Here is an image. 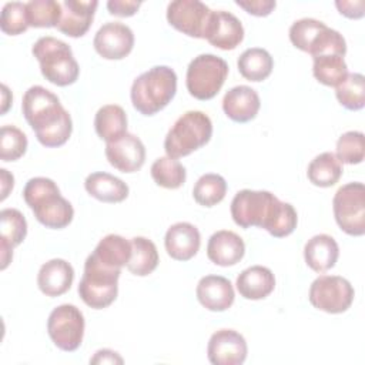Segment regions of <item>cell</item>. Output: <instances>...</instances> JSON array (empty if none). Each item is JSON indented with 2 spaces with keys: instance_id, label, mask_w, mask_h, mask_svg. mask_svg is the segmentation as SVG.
<instances>
[{
  "instance_id": "6da1fadb",
  "label": "cell",
  "mask_w": 365,
  "mask_h": 365,
  "mask_svg": "<svg viewBox=\"0 0 365 365\" xmlns=\"http://www.w3.org/2000/svg\"><path fill=\"white\" fill-rule=\"evenodd\" d=\"M21 111L41 145L53 148L68 141L73 131L71 117L50 90L30 87L23 96Z\"/></svg>"
},
{
  "instance_id": "7a4b0ae2",
  "label": "cell",
  "mask_w": 365,
  "mask_h": 365,
  "mask_svg": "<svg viewBox=\"0 0 365 365\" xmlns=\"http://www.w3.org/2000/svg\"><path fill=\"white\" fill-rule=\"evenodd\" d=\"M26 204L36 220L47 228H66L74 217L73 205L60 194L57 184L46 177L30 178L23 190Z\"/></svg>"
},
{
  "instance_id": "3957f363",
  "label": "cell",
  "mask_w": 365,
  "mask_h": 365,
  "mask_svg": "<svg viewBox=\"0 0 365 365\" xmlns=\"http://www.w3.org/2000/svg\"><path fill=\"white\" fill-rule=\"evenodd\" d=\"M177 74L168 66H154L140 74L131 86V103L143 115H154L174 98Z\"/></svg>"
},
{
  "instance_id": "277c9868",
  "label": "cell",
  "mask_w": 365,
  "mask_h": 365,
  "mask_svg": "<svg viewBox=\"0 0 365 365\" xmlns=\"http://www.w3.org/2000/svg\"><path fill=\"white\" fill-rule=\"evenodd\" d=\"M31 53L38 60L40 71L47 81L58 87L77 81L80 67L67 43L50 36L40 37L34 43Z\"/></svg>"
},
{
  "instance_id": "5b68a950",
  "label": "cell",
  "mask_w": 365,
  "mask_h": 365,
  "mask_svg": "<svg viewBox=\"0 0 365 365\" xmlns=\"http://www.w3.org/2000/svg\"><path fill=\"white\" fill-rule=\"evenodd\" d=\"M212 135L211 118L197 110L184 113L168 130L164 140V150L168 157L180 158L205 145Z\"/></svg>"
},
{
  "instance_id": "8992f818",
  "label": "cell",
  "mask_w": 365,
  "mask_h": 365,
  "mask_svg": "<svg viewBox=\"0 0 365 365\" xmlns=\"http://www.w3.org/2000/svg\"><path fill=\"white\" fill-rule=\"evenodd\" d=\"M227 76L228 64L224 58L215 54H200L188 64L187 90L197 100H211L224 86Z\"/></svg>"
},
{
  "instance_id": "52a82bcc",
  "label": "cell",
  "mask_w": 365,
  "mask_h": 365,
  "mask_svg": "<svg viewBox=\"0 0 365 365\" xmlns=\"http://www.w3.org/2000/svg\"><path fill=\"white\" fill-rule=\"evenodd\" d=\"M120 269H107L87 257L84 274L78 284V295L93 309H103L111 305L118 294Z\"/></svg>"
},
{
  "instance_id": "ba28073f",
  "label": "cell",
  "mask_w": 365,
  "mask_h": 365,
  "mask_svg": "<svg viewBox=\"0 0 365 365\" xmlns=\"http://www.w3.org/2000/svg\"><path fill=\"white\" fill-rule=\"evenodd\" d=\"M334 217L339 228L352 237L365 234V187L348 182L338 188L332 200Z\"/></svg>"
},
{
  "instance_id": "9c48e42d",
  "label": "cell",
  "mask_w": 365,
  "mask_h": 365,
  "mask_svg": "<svg viewBox=\"0 0 365 365\" xmlns=\"http://www.w3.org/2000/svg\"><path fill=\"white\" fill-rule=\"evenodd\" d=\"M278 202L269 191L241 190L231 201V217L241 228H264Z\"/></svg>"
},
{
  "instance_id": "30bf717a",
  "label": "cell",
  "mask_w": 365,
  "mask_h": 365,
  "mask_svg": "<svg viewBox=\"0 0 365 365\" xmlns=\"http://www.w3.org/2000/svg\"><path fill=\"white\" fill-rule=\"evenodd\" d=\"M354 287L339 275H321L309 287L308 298L314 308L328 314L345 312L354 301Z\"/></svg>"
},
{
  "instance_id": "8fae6325",
  "label": "cell",
  "mask_w": 365,
  "mask_h": 365,
  "mask_svg": "<svg viewBox=\"0 0 365 365\" xmlns=\"http://www.w3.org/2000/svg\"><path fill=\"white\" fill-rule=\"evenodd\" d=\"M84 325L81 311L76 305L63 304L50 312L47 332L57 348L66 352H73L83 342Z\"/></svg>"
},
{
  "instance_id": "7c38bea8",
  "label": "cell",
  "mask_w": 365,
  "mask_h": 365,
  "mask_svg": "<svg viewBox=\"0 0 365 365\" xmlns=\"http://www.w3.org/2000/svg\"><path fill=\"white\" fill-rule=\"evenodd\" d=\"M211 11L198 0H175L167 6V20L182 34L204 38Z\"/></svg>"
},
{
  "instance_id": "4fadbf2b",
  "label": "cell",
  "mask_w": 365,
  "mask_h": 365,
  "mask_svg": "<svg viewBox=\"0 0 365 365\" xmlns=\"http://www.w3.org/2000/svg\"><path fill=\"white\" fill-rule=\"evenodd\" d=\"M93 46L103 58L121 60L131 53L134 34L128 26L120 21H108L96 33Z\"/></svg>"
},
{
  "instance_id": "5bb4252c",
  "label": "cell",
  "mask_w": 365,
  "mask_h": 365,
  "mask_svg": "<svg viewBox=\"0 0 365 365\" xmlns=\"http://www.w3.org/2000/svg\"><path fill=\"white\" fill-rule=\"evenodd\" d=\"M247 354L245 338L234 329H218L207 345V356L212 365H241Z\"/></svg>"
},
{
  "instance_id": "9a60e30c",
  "label": "cell",
  "mask_w": 365,
  "mask_h": 365,
  "mask_svg": "<svg viewBox=\"0 0 365 365\" xmlns=\"http://www.w3.org/2000/svg\"><path fill=\"white\" fill-rule=\"evenodd\" d=\"M204 38L217 48L234 50L244 38V27L240 19L230 11H211Z\"/></svg>"
},
{
  "instance_id": "2e32d148",
  "label": "cell",
  "mask_w": 365,
  "mask_h": 365,
  "mask_svg": "<svg viewBox=\"0 0 365 365\" xmlns=\"http://www.w3.org/2000/svg\"><path fill=\"white\" fill-rule=\"evenodd\" d=\"M104 151L108 163L121 173H135L145 161V147L131 133H125L118 140L107 143Z\"/></svg>"
},
{
  "instance_id": "e0dca14e",
  "label": "cell",
  "mask_w": 365,
  "mask_h": 365,
  "mask_svg": "<svg viewBox=\"0 0 365 365\" xmlns=\"http://www.w3.org/2000/svg\"><path fill=\"white\" fill-rule=\"evenodd\" d=\"M97 6L98 1L96 0H64L57 29L68 37L77 38L84 36L93 23Z\"/></svg>"
},
{
  "instance_id": "ac0fdd59",
  "label": "cell",
  "mask_w": 365,
  "mask_h": 365,
  "mask_svg": "<svg viewBox=\"0 0 365 365\" xmlns=\"http://www.w3.org/2000/svg\"><path fill=\"white\" fill-rule=\"evenodd\" d=\"M197 299L200 304L212 312L228 309L235 299L234 287L225 277L205 275L197 284Z\"/></svg>"
},
{
  "instance_id": "d6986e66",
  "label": "cell",
  "mask_w": 365,
  "mask_h": 365,
  "mask_svg": "<svg viewBox=\"0 0 365 365\" xmlns=\"http://www.w3.org/2000/svg\"><path fill=\"white\" fill-rule=\"evenodd\" d=\"M164 245L173 259L188 261L198 252L201 235L195 225L190 222H175L167 230Z\"/></svg>"
},
{
  "instance_id": "ffe728a7",
  "label": "cell",
  "mask_w": 365,
  "mask_h": 365,
  "mask_svg": "<svg viewBox=\"0 0 365 365\" xmlns=\"http://www.w3.org/2000/svg\"><path fill=\"white\" fill-rule=\"evenodd\" d=\"M261 101L258 93L248 86H235L230 88L222 98L225 115L235 123H248L259 111Z\"/></svg>"
},
{
  "instance_id": "44dd1931",
  "label": "cell",
  "mask_w": 365,
  "mask_h": 365,
  "mask_svg": "<svg viewBox=\"0 0 365 365\" xmlns=\"http://www.w3.org/2000/svg\"><path fill=\"white\" fill-rule=\"evenodd\" d=\"M245 254L244 240L234 231L221 230L214 232L207 244V257L220 267L238 264Z\"/></svg>"
},
{
  "instance_id": "7402d4cb",
  "label": "cell",
  "mask_w": 365,
  "mask_h": 365,
  "mask_svg": "<svg viewBox=\"0 0 365 365\" xmlns=\"http://www.w3.org/2000/svg\"><path fill=\"white\" fill-rule=\"evenodd\" d=\"M74 279V269L70 262L54 258L44 262L37 274L38 289L47 297H60L66 294Z\"/></svg>"
},
{
  "instance_id": "603a6c76",
  "label": "cell",
  "mask_w": 365,
  "mask_h": 365,
  "mask_svg": "<svg viewBox=\"0 0 365 365\" xmlns=\"http://www.w3.org/2000/svg\"><path fill=\"white\" fill-rule=\"evenodd\" d=\"M131 251V241L117 234H108L100 240L88 258L103 268L121 271V268L128 264Z\"/></svg>"
},
{
  "instance_id": "cb8c5ba5",
  "label": "cell",
  "mask_w": 365,
  "mask_h": 365,
  "mask_svg": "<svg viewBox=\"0 0 365 365\" xmlns=\"http://www.w3.org/2000/svg\"><path fill=\"white\" fill-rule=\"evenodd\" d=\"M237 289L245 299H264L275 288V277L272 271L262 265H252L245 268L237 277Z\"/></svg>"
},
{
  "instance_id": "d4e9b609",
  "label": "cell",
  "mask_w": 365,
  "mask_h": 365,
  "mask_svg": "<svg viewBox=\"0 0 365 365\" xmlns=\"http://www.w3.org/2000/svg\"><path fill=\"white\" fill-rule=\"evenodd\" d=\"M339 247L328 234H318L309 238L304 247V258L307 265L315 272H325L336 264Z\"/></svg>"
},
{
  "instance_id": "484cf974",
  "label": "cell",
  "mask_w": 365,
  "mask_h": 365,
  "mask_svg": "<svg viewBox=\"0 0 365 365\" xmlns=\"http://www.w3.org/2000/svg\"><path fill=\"white\" fill-rule=\"evenodd\" d=\"M86 191L103 202H121L128 197V185L104 171L91 173L84 181Z\"/></svg>"
},
{
  "instance_id": "4316f807",
  "label": "cell",
  "mask_w": 365,
  "mask_h": 365,
  "mask_svg": "<svg viewBox=\"0 0 365 365\" xmlns=\"http://www.w3.org/2000/svg\"><path fill=\"white\" fill-rule=\"evenodd\" d=\"M97 135L106 143H113L127 133V114L117 104H107L98 108L94 117Z\"/></svg>"
},
{
  "instance_id": "83f0119b",
  "label": "cell",
  "mask_w": 365,
  "mask_h": 365,
  "mask_svg": "<svg viewBox=\"0 0 365 365\" xmlns=\"http://www.w3.org/2000/svg\"><path fill=\"white\" fill-rule=\"evenodd\" d=\"M240 74L248 81H262L265 80L272 68L274 60L271 54L261 47H251L241 53L237 61Z\"/></svg>"
},
{
  "instance_id": "f1b7e54d",
  "label": "cell",
  "mask_w": 365,
  "mask_h": 365,
  "mask_svg": "<svg viewBox=\"0 0 365 365\" xmlns=\"http://www.w3.org/2000/svg\"><path fill=\"white\" fill-rule=\"evenodd\" d=\"M342 175V163L331 151L321 153L308 165L307 177L317 187H332Z\"/></svg>"
},
{
  "instance_id": "f546056e",
  "label": "cell",
  "mask_w": 365,
  "mask_h": 365,
  "mask_svg": "<svg viewBox=\"0 0 365 365\" xmlns=\"http://www.w3.org/2000/svg\"><path fill=\"white\" fill-rule=\"evenodd\" d=\"M131 258L127 268L137 277L150 275L158 265V251L155 244L145 237L131 238Z\"/></svg>"
},
{
  "instance_id": "4dcf8cb0",
  "label": "cell",
  "mask_w": 365,
  "mask_h": 365,
  "mask_svg": "<svg viewBox=\"0 0 365 365\" xmlns=\"http://www.w3.org/2000/svg\"><path fill=\"white\" fill-rule=\"evenodd\" d=\"M312 73L321 84L336 87L348 76V66L342 56L322 54L314 57Z\"/></svg>"
},
{
  "instance_id": "1f68e13d",
  "label": "cell",
  "mask_w": 365,
  "mask_h": 365,
  "mask_svg": "<svg viewBox=\"0 0 365 365\" xmlns=\"http://www.w3.org/2000/svg\"><path fill=\"white\" fill-rule=\"evenodd\" d=\"M327 29L328 26L319 20L299 19L289 27V40L297 48L311 54Z\"/></svg>"
},
{
  "instance_id": "d6a6232c",
  "label": "cell",
  "mask_w": 365,
  "mask_h": 365,
  "mask_svg": "<svg viewBox=\"0 0 365 365\" xmlns=\"http://www.w3.org/2000/svg\"><path fill=\"white\" fill-rule=\"evenodd\" d=\"M151 177L154 182L167 190L180 188L187 178L185 167L177 160L168 155L157 158L151 165Z\"/></svg>"
},
{
  "instance_id": "836d02e7",
  "label": "cell",
  "mask_w": 365,
  "mask_h": 365,
  "mask_svg": "<svg viewBox=\"0 0 365 365\" xmlns=\"http://www.w3.org/2000/svg\"><path fill=\"white\" fill-rule=\"evenodd\" d=\"M225 194H227V182L224 177L214 173L201 175L192 188L194 200L197 201V204L202 207L217 205L224 200Z\"/></svg>"
},
{
  "instance_id": "e575fe53",
  "label": "cell",
  "mask_w": 365,
  "mask_h": 365,
  "mask_svg": "<svg viewBox=\"0 0 365 365\" xmlns=\"http://www.w3.org/2000/svg\"><path fill=\"white\" fill-rule=\"evenodd\" d=\"M27 235V221L16 208H4L0 212V244L14 248Z\"/></svg>"
},
{
  "instance_id": "d590c367",
  "label": "cell",
  "mask_w": 365,
  "mask_h": 365,
  "mask_svg": "<svg viewBox=\"0 0 365 365\" xmlns=\"http://www.w3.org/2000/svg\"><path fill=\"white\" fill-rule=\"evenodd\" d=\"M335 96L341 106L356 111L365 106V77L361 73H348L345 80L335 87Z\"/></svg>"
},
{
  "instance_id": "8d00e7d4",
  "label": "cell",
  "mask_w": 365,
  "mask_h": 365,
  "mask_svg": "<svg viewBox=\"0 0 365 365\" xmlns=\"http://www.w3.org/2000/svg\"><path fill=\"white\" fill-rule=\"evenodd\" d=\"M30 27H57L61 17V3L54 0H31L26 3Z\"/></svg>"
},
{
  "instance_id": "74e56055",
  "label": "cell",
  "mask_w": 365,
  "mask_h": 365,
  "mask_svg": "<svg viewBox=\"0 0 365 365\" xmlns=\"http://www.w3.org/2000/svg\"><path fill=\"white\" fill-rule=\"evenodd\" d=\"M297 224L298 215L295 208L289 202H284L279 200L264 230H267L275 238H284L294 232Z\"/></svg>"
},
{
  "instance_id": "f35d334b",
  "label": "cell",
  "mask_w": 365,
  "mask_h": 365,
  "mask_svg": "<svg viewBox=\"0 0 365 365\" xmlns=\"http://www.w3.org/2000/svg\"><path fill=\"white\" fill-rule=\"evenodd\" d=\"M29 141L26 134L16 125H3L0 130V158L1 161H16L24 155Z\"/></svg>"
},
{
  "instance_id": "ab89813d",
  "label": "cell",
  "mask_w": 365,
  "mask_h": 365,
  "mask_svg": "<svg viewBox=\"0 0 365 365\" xmlns=\"http://www.w3.org/2000/svg\"><path fill=\"white\" fill-rule=\"evenodd\" d=\"M336 158L345 164H359L365 157L364 133L346 131L336 141Z\"/></svg>"
},
{
  "instance_id": "60d3db41",
  "label": "cell",
  "mask_w": 365,
  "mask_h": 365,
  "mask_svg": "<svg viewBox=\"0 0 365 365\" xmlns=\"http://www.w3.org/2000/svg\"><path fill=\"white\" fill-rule=\"evenodd\" d=\"M0 27H1V31L9 36H19L24 33L30 27L27 21L26 3H20V1L6 3L1 9Z\"/></svg>"
},
{
  "instance_id": "b9f144b4",
  "label": "cell",
  "mask_w": 365,
  "mask_h": 365,
  "mask_svg": "<svg viewBox=\"0 0 365 365\" xmlns=\"http://www.w3.org/2000/svg\"><path fill=\"white\" fill-rule=\"evenodd\" d=\"M235 4L240 6L241 9H244L247 13L257 16V17H265V16L271 14V11L277 6V3L274 0H248V1L237 0Z\"/></svg>"
},
{
  "instance_id": "7bdbcfd3",
  "label": "cell",
  "mask_w": 365,
  "mask_h": 365,
  "mask_svg": "<svg viewBox=\"0 0 365 365\" xmlns=\"http://www.w3.org/2000/svg\"><path fill=\"white\" fill-rule=\"evenodd\" d=\"M141 1H134V0H110L107 3V9L110 14L118 16V17H130L137 13L140 9Z\"/></svg>"
},
{
  "instance_id": "ee69618b",
  "label": "cell",
  "mask_w": 365,
  "mask_h": 365,
  "mask_svg": "<svg viewBox=\"0 0 365 365\" xmlns=\"http://www.w3.org/2000/svg\"><path fill=\"white\" fill-rule=\"evenodd\" d=\"M335 6L338 11L348 17V19H361L364 16V1L356 0V1H335Z\"/></svg>"
},
{
  "instance_id": "f6af8a7d",
  "label": "cell",
  "mask_w": 365,
  "mask_h": 365,
  "mask_svg": "<svg viewBox=\"0 0 365 365\" xmlns=\"http://www.w3.org/2000/svg\"><path fill=\"white\" fill-rule=\"evenodd\" d=\"M90 364H123V358L111 349H100L90 359Z\"/></svg>"
},
{
  "instance_id": "bcb514c9",
  "label": "cell",
  "mask_w": 365,
  "mask_h": 365,
  "mask_svg": "<svg viewBox=\"0 0 365 365\" xmlns=\"http://www.w3.org/2000/svg\"><path fill=\"white\" fill-rule=\"evenodd\" d=\"M0 181H1V197L0 200L4 201L9 195V192L13 190L14 185V177L6 170V168H0Z\"/></svg>"
},
{
  "instance_id": "7dc6e473",
  "label": "cell",
  "mask_w": 365,
  "mask_h": 365,
  "mask_svg": "<svg viewBox=\"0 0 365 365\" xmlns=\"http://www.w3.org/2000/svg\"><path fill=\"white\" fill-rule=\"evenodd\" d=\"M1 97H3V106H1V114H6V111L9 110V107H10V104H11V101H13V96H11V93L9 91V88H7V86L6 84H3L1 86Z\"/></svg>"
}]
</instances>
